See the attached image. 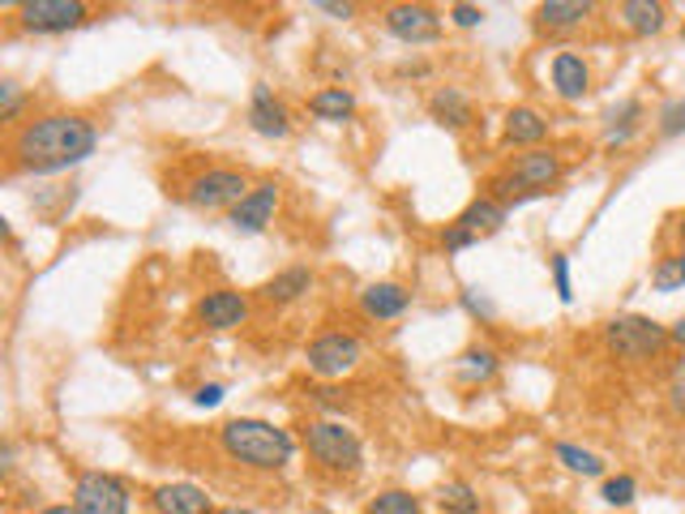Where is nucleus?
<instances>
[{"label":"nucleus","mask_w":685,"mask_h":514,"mask_svg":"<svg viewBox=\"0 0 685 514\" xmlns=\"http://www.w3.org/2000/svg\"><path fill=\"white\" fill-rule=\"evenodd\" d=\"M99 147L95 120L77 111H47L9 133L4 147V176H56L86 163Z\"/></svg>","instance_id":"1"},{"label":"nucleus","mask_w":685,"mask_h":514,"mask_svg":"<svg viewBox=\"0 0 685 514\" xmlns=\"http://www.w3.org/2000/svg\"><path fill=\"white\" fill-rule=\"evenodd\" d=\"M218 446H223V454L232 463L253 468V472H283L291 459H296V450H300V441L291 438L288 429H279L270 420H257V416L227 420L218 429Z\"/></svg>","instance_id":"2"},{"label":"nucleus","mask_w":685,"mask_h":514,"mask_svg":"<svg viewBox=\"0 0 685 514\" xmlns=\"http://www.w3.org/2000/svg\"><path fill=\"white\" fill-rule=\"evenodd\" d=\"M300 441L325 476H356L364 468V441L343 420H309Z\"/></svg>","instance_id":"3"},{"label":"nucleus","mask_w":685,"mask_h":514,"mask_svg":"<svg viewBox=\"0 0 685 514\" xmlns=\"http://www.w3.org/2000/svg\"><path fill=\"white\" fill-rule=\"evenodd\" d=\"M668 343H673L668 326H660L655 318H643V313H621L604 326V347L621 365H651L668 352Z\"/></svg>","instance_id":"4"},{"label":"nucleus","mask_w":685,"mask_h":514,"mask_svg":"<svg viewBox=\"0 0 685 514\" xmlns=\"http://www.w3.org/2000/svg\"><path fill=\"white\" fill-rule=\"evenodd\" d=\"M18 9V31L26 35H69L90 22V4L86 0H22Z\"/></svg>","instance_id":"5"},{"label":"nucleus","mask_w":685,"mask_h":514,"mask_svg":"<svg viewBox=\"0 0 685 514\" xmlns=\"http://www.w3.org/2000/svg\"><path fill=\"white\" fill-rule=\"evenodd\" d=\"M249 189L253 184L240 168H206V172H197V176L189 181V193H184V197H189L193 211H232V206L245 202Z\"/></svg>","instance_id":"6"},{"label":"nucleus","mask_w":685,"mask_h":514,"mask_svg":"<svg viewBox=\"0 0 685 514\" xmlns=\"http://www.w3.org/2000/svg\"><path fill=\"white\" fill-rule=\"evenodd\" d=\"M304 361H309V368H313L318 377L334 382V377H347L352 368L361 365V361H364V343L356 339V334H347V331H325V334H318V339L309 343Z\"/></svg>","instance_id":"7"},{"label":"nucleus","mask_w":685,"mask_h":514,"mask_svg":"<svg viewBox=\"0 0 685 514\" xmlns=\"http://www.w3.org/2000/svg\"><path fill=\"white\" fill-rule=\"evenodd\" d=\"M73 511L77 514H129V489L111 472H82L73 480Z\"/></svg>","instance_id":"8"},{"label":"nucleus","mask_w":685,"mask_h":514,"mask_svg":"<svg viewBox=\"0 0 685 514\" xmlns=\"http://www.w3.org/2000/svg\"><path fill=\"white\" fill-rule=\"evenodd\" d=\"M382 22H386V35L407 47H425V43L441 39V13L434 4H390L382 13Z\"/></svg>","instance_id":"9"},{"label":"nucleus","mask_w":685,"mask_h":514,"mask_svg":"<svg viewBox=\"0 0 685 514\" xmlns=\"http://www.w3.org/2000/svg\"><path fill=\"white\" fill-rule=\"evenodd\" d=\"M505 176L510 181H518L527 193H548L553 184L566 176V163H561V154L548 147H536V150H523V154H514L510 159V168H505Z\"/></svg>","instance_id":"10"},{"label":"nucleus","mask_w":685,"mask_h":514,"mask_svg":"<svg viewBox=\"0 0 685 514\" xmlns=\"http://www.w3.org/2000/svg\"><path fill=\"white\" fill-rule=\"evenodd\" d=\"M253 304L245 292H232V288H215V292H206L197 300V309H193V318H197V326H206V331H240L245 322H249Z\"/></svg>","instance_id":"11"},{"label":"nucleus","mask_w":685,"mask_h":514,"mask_svg":"<svg viewBox=\"0 0 685 514\" xmlns=\"http://www.w3.org/2000/svg\"><path fill=\"white\" fill-rule=\"evenodd\" d=\"M275 211H279V181H257L245 193V202L227 211V223L240 236H257V232H266L275 223Z\"/></svg>","instance_id":"12"},{"label":"nucleus","mask_w":685,"mask_h":514,"mask_svg":"<svg viewBox=\"0 0 685 514\" xmlns=\"http://www.w3.org/2000/svg\"><path fill=\"white\" fill-rule=\"evenodd\" d=\"M245 120H249V129L257 133V138H270V142H283V138L291 133L288 108H283V99H279L266 82H257V86H253Z\"/></svg>","instance_id":"13"},{"label":"nucleus","mask_w":685,"mask_h":514,"mask_svg":"<svg viewBox=\"0 0 685 514\" xmlns=\"http://www.w3.org/2000/svg\"><path fill=\"white\" fill-rule=\"evenodd\" d=\"M150 511L154 514H218L215 497L193 484V480H172V484H159L150 489Z\"/></svg>","instance_id":"14"},{"label":"nucleus","mask_w":685,"mask_h":514,"mask_svg":"<svg viewBox=\"0 0 685 514\" xmlns=\"http://www.w3.org/2000/svg\"><path fill=\"white\" fill-rule=\"evenodd\" d=\"M548 77H553V95L561 104H582L591 95V65L578 56V52H557L553 65H548Z\"/></svg>","instance_id":"15"},{"label":"nucleus","mask_w":685,"mask_h":514,"mask_svg":"<svg viewBox=\"0 0 685 514\" xmlns=\"http://www.w3.org/2000/svg\"><path fill=\"white\" fill-rule=\"evenodd\" d=\"M411 309V292L395 283V279H382V283H368L361 288V313L368 322H395Z\"/></svg>","instance_id":"16"},{"label":"nucleus","mask_w":685,"mask_h":514,"mask_svg":"<svg viewBox=\"0 0 685 514\" xmlns=\"http://www.w3.org/2000/svg\"><path fill=\"white\" fill-rule=\"evenodd\" d=\"M429 116L441 129H471L475 125V104H471L468 90H459V86H437L429 95Z\"/></svg>","instance_id":"17"},{"label":"nucleus","mask_w":685,"mask_h":514,"mask_svg":"<svg viewBox=\"0 0 685 514\" xmlns=\"http://www.w3.org/2000/svg\"><path fill=\"white\" fill-rule=\"evenodd\" d=\"M617 22L634 39H651L668 26V4H660V0H621Z\"/></svg>","instance_id":"18"},{"label":"nucleus","mask_w":685,"mask_h":514,"mask_svg":"<svg viewBox=\"0 0 685 514\" xmlns=\"http://www.w3.org/2000/svg\"><path fill=\"white\" fill-rule=\"evenodd\" d=\"M643 120H647L643 99H621V104H613V108L604 111V147L621 150L625 142H634V133L643 129Z\"/></svg>","instance_id":"19"},{"label":"nucleus","mask_w":685,"mask_h":514,"mask_svg":"<svg viewBox=\"0 0 685 514\" xmlns=\"http://www.w3.org/2000/svg\"><path fill=\"white\" fill-rule=\"evenodd\" d=\"M591 13H596L591 0H544V4H536V26L557 35V31H575V26H582Z\"/></svg>","instance_id":"20"},{"label":"nucleus","mask_w":685,"mask_h":514,"mask_svg":"<svg viewBox=\"0 0 685 514\" xmlns=\"http://www.w3.org/2000/svg\"><path fill=\"white\" fill-rule=\"evenodd\" d=\"M548 138V120H544L536 108L518 104V108L505 111V142L510 147H523V150H536Z\"/></svg>","instance_id":"21"},{"label":"nucleus","mask_w":685,"mask_h":514,"mask_svg":"<svg viewBox=\"0 0 685 514\" xmlns=\"http://www.w3.org/2000/svg\"><path fill=\"white\" fill-rule=\"evenodd\" d=\"M510 219V206H502L497 197H489V193H480V197H471L468 206H463V215L454 223H463L471 236H493V232H502V223Z\"/></svg>","instance_id":"22"},{"label":"nucleus","mask_w":685,"mask_h":514,"mask_svg":"<svg viewBox=\"0 0 685 514\" xmlns=\"http://www.w3.org/2000/svg\"><path fill=\"white\" fill-rule=\"evenodd\" d=\"M309 111L325 125H343V120L356 116V95L347 86H322V90L309 95Z\"/></svg>","instance_id":"23"},{"label":"nucleus","mask_w":685,"mask_h":514,"mask_svg":"<svg viewBox=\"0 0 685 514\" xmlns=\"http://www.w3.org/2000/svg\"><path fill=\"white\" fill-rule=\"evenodd\" d=\"M309 288H313V270H309V266H288V270H279L275 279L261 283V300H270V304H291V300H300Z\"/></svg>","instance_id":"24"},{"label":"nucleus","mask_w":685,"mask_h":514,"mask_svg":"<svg viewBox=\"0 0 685 514\" xmlns=\"http://www.w3.org/2000/svg\"><path fill=\"white\" fill-rule=\"evenodd\" d=\"M437 506L441 514H480L484 511V497H480V489L471 484V480H446V484H437Z\"/></svg>","instance_id":"25"},{"label":"nucleus","mask_w":685,"mask_h":514,"mask_svg":"<svg viewBox=\"0 0 685 514\" xmlns=\"http://www.w3.org/2000/svg\"><path fill=\"white\" fill-rule=\"evenodd\" d=\"M497 368H502V356H497L493 347H468V352L454 361L459 382H468V386H484V382H493V377H497Z\"/></svg>","instance_id":"26"},{"label":"nucleus","mask_w":685,"mask_h":514,"mask_svg":"<svg viewBox=\"0 0 685 514\" xmlns=\"http://www.w3.org/2000/svg\"><path fill=\"white\" fill-rule=\"evenodd\" d=\"M553 459L575 476H604V459L587 446H575V441H553Z\"/></svg>","instance_id":"27"},{"label":"nucleus","mask_w":685,"mask_h":514,"mask_svg":"<svg viewBox=\"0 0 685 514\" xmlns=\"http://www.w3.org/2000/svg\"><path fill=\"white\" fill-rule=\"evenodd\" d=\"M651 288L660 296L685 292V261L682 254H664L655 266H651Z\"/></svg>","instance_id":"28"},{"label":"nucleus","mask_w":685,"mask_h":514,"mask_svg":"<svg viewBox=\"0 0 685 514\" xmlns=\"http://www.w3.org/2000/svg\"><path fill=\"white\" fill-rule=\"evenodd\" d=\"M364 514H425V502L416 497V493H407V489H382Z\"/></svg>","instance_id":"29"},{"label":"nucleus","mask_w":685,"mask_h":514,"mask_svg":"<svg viewBox=\"0 0 685 514\" xmlns=\"http://www.w3.org/2000/svg\"><path fill=\"white\" fill-rule=\"evenodd\" d=\"M600 497H604V506H613V511H625V506H634V497H639V480L634 476H609L600 484Z\"/></svg>","instance_id":"30"},{"label":"nucleus","mask_w":685,"mask_h":514,"mask_svg":"<svg viewBox=\"0 0 685 514\" xmlns=\"http://www.w3.org/2000/svg\"><path fill=\"white\" fill-rule=\"evenodd\" d=\"M655 133H660V138H682L685 133V95L682 99H668L664 108L655 111Z\"/></svg>","instance_id":"31"},{"label":"nucleus","mask_w":685,"mask_h":514,"mask_svg":"<svg viewBox=\"0 0 685 514\" xmlns=\"http://www.w3.org/2000/svg\"><path fill=\"white\" fill-rule=\"evenodd\" d=\"M548 275H553V292L561 304H570L575 300V279H570V257L566 254H553L548 257Z\"/></svg>","instance_id":"32"},{"label":"nucleus","mask_w":685,"mask_h":514,"mask_svg":"<svg viewBox=\"0 0 685 514\" xmlns=\"http://www.w3.org/2000/svg\"><path fill=\"white\" fill-rule=\"evenodd\" d=\"M18 111H22V90H18L13 77H4L0 82V120L4 125H18Z\"/></svg>","instance_id":"33"},{"label":"nucleus","mask_w":685,"mask_h":514,"mask_svg":"<svg viewBox=\"0 0 685 514\" xmlns=\"http://www.w3.org/2000/svg\"><path fill=\"white\" fill-rule=\"evenodd\" d=\"M446 18H450L459 31H475V26H484V18H489V13H484V4H463V0H459V4H450V13H446Z\"/></svg>","instance_id":"34"},{"label":"nucleus","mask_w":685,"mask_h":514,"mask_svg":"<svg viewBox=\"0 0 685 514\" xmlns=\"http://www.w3.org/2000/svg\"><path fill=\"white\" fill-rule=\"evenodd\" d=\"M463 309H468L471 318H480V322H493L497 318V304L480 292V288H463Z\"/></svg>","instance_id":"35"},{"label":"nucleus","mask_w":685,"mask_h":514,"mask_svg":"<svg viewBox=\"0 0 685 514\" xmlns=\"http://www.w3.org/2000/svg\"><path fill=\"white\" fill-rule=\"evenodd\" d=\"M471 245H480V236H471L463 223H450V227L441 232V249H446V254H463Z\"/></svg>","instance_id":"36"},{"label":"nucleus","mask_w":685,"mask_h":514,"mask_svg":"<svg viewBox=\"0 0 685 514\" xmlns=\"http://www.w3.org/2000/svg\"><path fill=\"white\" fill-rule=\"evenodd\" d=\"M313 9L325 13V18H334V22H352L356 18V4L352 0H313Z\"/></svg>","instance_id":"37"},{"label":"nucleus","mask_w":685,"mask_h":514,"mask_svg":"<svg viewBox=\"0 0 685 514\" xmlns=\"http://www.w3.org/2000/svg\"><path fill=\"white\" fill-rule=\"evenodd\" d=\"M223 395H227V386H223V382H206V386H197V390H193V404L197 407H218L223 404Z\"/></svg>","instance_id":"38"},{"label":"nucleus","mask_w":685,"mask_h":514,"mask_svg":"<svg viewBox=\"0 0 685 514\" xmlns=\"http://www.w3.org/2000/svg\"><path fill=\"white\" fill-rule=\"evenodd\" d=\"M668 407L685 420V368H677L673 382H668Z\"/></svg>","instance_id":"39"},{"label":"nucleus","mask_w":685,"mask_h":514,"mask_svg":"<svg viewBox=\"0 0 685 514\" xmlns=\"http://www.w3.org/2000/svg\"><path fill=\"white\" fill-rule=\"evenodd\" d=\"M668 334H673V343H677V347L685 352V318H677V322L668 326Z\"/></svg>","instance_id":"40"},{"label":"nucleus","mask_w":685,"mask_h":514,"mask_svg":"<svg viewBox=\"0 0 685 514\" xmlns=\"http://www.w3.org/2000/svg\"><path fill=\"white\" fill-rule=\"evenodd\" d=\"M39 514H77V511H73V502H56V506H43Z\"/></svg>","instance_id":"41"},{"label":"nucleus","mask_w":685,"mask_h":514,"mask_svg":"<svg viewBox=\"0 0 685 514\" xmlns=\"http://www.w3.org/2000/svg\"><path fill=\"white\" fill-rule=\"evenodd\" d=\"M218 514H257V511H249V506H223Z\"/></svg>","instance_id":"42"},{"label":"nucleus","mask_w":685,"mask_h":514,"mask_svg":"<svg viewBox=\"0 0 685 514\" xmlns=\"http://www.w3.org/2000/svg\"><path fill=\"white\" fill-rule=\"evenodd\" d=\"M677 236H682V249H685V215H682V223H677Z\"/></svg>","instance_id":"43"},{"label":"nucleus","mask_w":685,"mask_h":514,"mask_svg":"<svg viewBox=\"0 0 685 514\" xmlns=\"http://www.w3.org/2000/svg\"><path fill=\"white\" fill-rule=\"evenodd\" d=\"M544 514H570V511H544Z\"/></svg>","instance_id":"44"},{"label":"nucleus","mask_w":685,"mask_h":514,"mask_svg":"<svg viewBox=\"0 0 685 514\" xmlns=\"http://www.w3.org/2000/svg\"><path fill=\"white\" fill-rule=\"evenodd\" d=\"M682 39H685V26H682Z\"/></svg>","instance_id":"45"},{"label":"nucleus","mask_w":685,"mask_h":514,"mask_svg":"<svg viewBox=\"0 0 685 514\" xmlns=\"http://www.w3.org/2000/svg\"><path fill=\"white\" fill-rule=\"evenodd\" d=\"M682 261H685V249H682Z\"/></svg>","instance_id":"46"}]
</instances>
